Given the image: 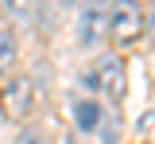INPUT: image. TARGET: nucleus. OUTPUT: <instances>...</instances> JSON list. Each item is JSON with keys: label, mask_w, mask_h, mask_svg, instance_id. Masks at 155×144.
Returning a JSON list of instances; mask_svg holds the SVG:
<instances>
[{"label": "nucleus", "mask_w": 155, "mask_h": 144, "mask_svg": "<svg viewBox=\"0 0 155 144\" xmlns=\"http://www.w3.org/2000/svg\"><path fill=\"white\" fill-rule=\"evenodd\" d=\"M143 31V8L140 0H113L109 4V39L116 47H128Z\"/></svg>", "instance_id": "1"}, {"label": "nucleus", "mask_w": 155, "mask_h": 144, "mask_svg": "<svg viewBox=\"0 0 155 144\" xmlns=\"http://www.w3.org/2000/svg\"><path fill=\"white\" fill-rule=\"evenodd\" d=\"M85 86L89 90H105L109 98H124V86H128V78H124V62L116 59V55H101L97 59V66L85 74Z\"/></svg>", "instance_id": "2"}, {"label": "nucleus", "mask_w": 155, "mask_h": 144, "mask_svg": "<svg viewBox=\"0 0 155 144\" xmlns=\"http://www.w3.org/2000/svg\"><path fill=\"white\" fill-rule=\"evenodd\" d=\"M31 101H35V82H31V78L19 74V78L0 86V113H4L8 121L27 117V113H31Z\"/></svg>", "instance_id": "3"}, {"label": "nucleus", "mask_w": 155, "mask_h": 144, "mask_svg": "<svg viewBox=\"0 0 155 144\" xmlns=\"http://www.w3.org/2000/svg\"><path fill=\"white\" fill-rule=\"evenodd\" d=\"M105 35H109V8L97 0V4H89V8L78 16V43H81V47H97Z\"/></svg>", "instance_id": "4"}, {"label": "nucleus", "mask_w": 155, "mask_h": 144, "mask_svg": "<svg viewBox=\"0 0 155 144\" xmlns=\"http://www.w3.org/2000/svg\"><path fill=\"white\" fill-rule=\"evenodd\" d=\"M101 117H105V113H101V105H97V101H85V98L74 101V125L81 129V132H93L97 125H101Z\"/></svg>", "instance_id": "5"}, {"label": "nucleus", "mask_w": 155, "mask_h": 144, "mask_svg": "<svg viewBox=\"0 0 155 144\" xmlns=\"http://www.w3.org/2000/svg\"><path fill=\"white\" fill-rule=\"evenodd\" d=\"M16 51H19L16 35L0 27V74H4V70H12V62H16Z\"/></svg>", "instance_id": "6"}, {"label": "nucleus", "mask_w": 155, "mask_h": 144, "mask_svg": "<svg viewBox=\"0 0 155 144\" xmlns=\"http://www.w3.org/2000/svg\"><path fill=\"white\" fill-rule=\"evenodd\" d=\"M0 12L12 20H23V16H31V0H0Z\"/></svg>", "instance_id": "7"}, {"label": "nucleus", "mask_w": 155, "mask_h": 144, "mask_svg": "<svg viewBox=\"0 0 155 144\" xmlns=\"http://www.w3.org/2000/svg\"><path fill=\"white\" fill-rule=\"evenodd\" d=\"M101 136H105V144H116V140H120V125H116L113 113H109V121L101 125Z\"/></svg>", "instance_id": "8"}, {"label": "nucleus", "mask_w": 155, "mask_h": 144, "mask_svg": "<svg viewBox=\"0 0 155 144\" xmlns=\"http://www.w3.org/2000/svg\"><path fill=\"white\" fill-rule=\"evenodd\" d=\"M16 144H43V132H39V129H27V132H23Z\"/></svg>", "instance_id": "9"}, {"label": "nucleus", "mask_w": 155, "mask_h": 144, "mask_svg": "<svg viewBox=\"0 0 155 144\" xmlns=\"http://www.w3.org/2000/svg\"><path fill=\"white\" fill-rule=\"evenodd\" d=\"M143 27L155 35V4H151V12H143Z\"/></svg>", "instance_id": "10"}, {"label": "nucleus", "mask_w": 155, "mask_h": 144, "mask_svg": "<svg viewBox=\"0 0 155 144\" xmlns=\"http://www.w3.org/2000/svg\"><path fill=\"white\" fill-rule=\"evenodd\" d=\"M58 4H81V0H58Z\"/></svg>", "instance_id": "11"}]
</instances>
